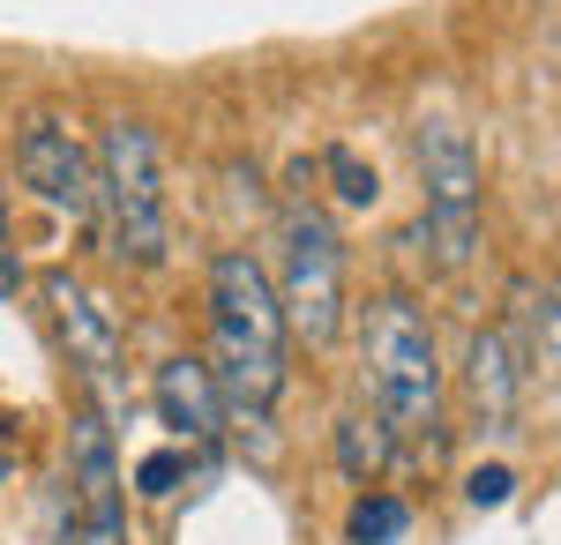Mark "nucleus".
I'll list each match as a JSON object with an SVG mask.
<instances>
[{
  "label": "nucleus",
  "mask_w": 561,
  "mask_h": 545,
  "mask_svg": "<svg viewBox=\"0 0 561 545\" xmlns=\"http://www.w3.org/2000/svg\"><path fill=\"white\" fill-rule=\"evenodd\" d=\"M210 367L217 396H225V426L270 441V411L285 396V314H277V285L248 247H225L210 262Z\"/></svg>",
  "instance_id": "obj_1"
},
{
  "label": "nucleus",
  "mask_w": 561,
  "mask_h": 545,
  "mask_svg": "<svg viewBox=\"0 0 561 545\" xmlns=\"http://www.w3.org/2000/svg\"><path fill=\"white\" fill-rule=\"evenodd\" d=\"M359 351H367V411L389 426V441L442 449V351L434 322L404 292H382L359 314Z\"/></svg>",
  "instance_id": "obj_2"
},
{
  "label": "nucleus",
  "mask_w": 561,
  "mask_h": 545,
  "mask_svg": "<svg viewBox=\"0 0 561 545\" xmlns=\"http://www.w3.org/2000/svg\"><path fill=\"white\" fill-rule=\"evenodd\" d=\"M98 224L121 269H165L173 254V202H165V158H158V127L142 113H113L98 127Z\"/></svg>",
  "instance_id": "obj_3"
},
{
  "label": "nucleus",
  "mask_w": 561,
  "mask_h": 545,
  "mask_svg": "<svg viewBox=\"0 0 561 545\" xmlns=\"http://www.w3.org/2000/svg\"><path fill=\"white\" fill-rule=\"evenodd\" d=\"M277 314L307 351H330L345 329V240L307 195H293L277 217Z\"/></svg>",
  "instance_id": "obj_4"
},
{
  "label": "nucleus",
  "mask_w": 561,
  "mask_h": 545,
  "mask_svg": "<svg viewBox=\"0 0 561 545\" xmlns=\"http://www.w3.org/2000/svg\"><path fill=\"white\" fill-rule=\"evenodd\" d=\"M486 232V172L457 120H420V240L434 269H472Z\"/></svg>",
  "instance_id": "obj_5"
},
{
  "label": "nucleus",
  "mask_w": 561,
  "mask_h": 545,
  "mask_svg": "<svg viewBox=\"0 0 561 545\" xmlns=\"http://www.w3.org/2000/svg\"><path fill=\"white\" fill-rule=\"evenodd\" d=\"M15 179L38 195L45 210H60L68 224L98 217V172H90L83 135H76V120L60 105H31L15 120Z\"/></svg>",
  "instance_id": "obj_6"
},
{
  "label": "nucleus",
  "mask_w": 561,
  "mask_h": 545,
  "mask_svg": "<svg viewBox=\"0 0 561 545\" xmlns=\"http://www.w3.org/2000/svg\"><path fill=\"white\" fill-rule=\"evenodd\" d=\"M68 478H76L68 545H128V478H121L113 419H105L98 404L76 411V433H68Z\"/></svg>",
  "instance_id": "obj_7"
},
{
  "label": "nucleus",
  "mask_w": 561,
  "mask_h": 545,
  "mask_svg": "<svg viewBox=\"0 0 561 545\" xmlns=\"http://www.w3.org/2000/svg\"><path fill=\"white\" fill-rule=\"evenodd\" d=\"M45 306H53V329L68 344V367L83 374V389L98 396V411L121 396V322H113V306L90 292L76 269H53L45 277Z\"/></svg>",
  "instance_id": "obj_8"
},
{
  "label": "nucleus",
  "mask_w": 561,
  "mask_h": 545,
  "mask_svg": "<svg viewBox=\"0 0 561 545\" xmlns=\"http://www.w3.org/2000/svg\"><path fill=\"white\" fill-rule=\"evenodd\" d=\"M465 404H472V426L479 433H517V404H524V367H517V336L502 322L472 329L465 344Z\"/></svg>",
  "instance_id": "obj_9"
},
{
  "label": "nucleus",
  "mask_w": 561,
  "mask_h": 545,
  "mask_svg": "<svg viewBox=\"0 0 561 545\" xmlns=\"http://www.w3.org/2000/svg\"><path fill=\"white\" fill-rule=\"evenodd\" d=\"M150 404H158V419L187 433L195 449H217V433H225V396H217V381L203 359H165L158 381H150Z\"/></svg>",
  "instance_id": "obj_10"
},
{
  "label": "nucleus",
  "mask_w": 561,
  "mask_h": 545,
  "mask_svg": "<svg viewBox=\"0 0 561 545\" xmlns=\"http://www.w3.org/2000/svg\"><path fill=\"white\" fill-rule=\"evenodd\" d=\"M389 456H397V441H389V426L375 419V411H345V419H337V463H345V478L375 486L389 471Z\"/></svg>",
  "instance_id": "obj_11"
},
{
  "label": "nucleus",
  "mask_w": 561,
  "mask_h": 545,
  "mask_svg": "<svg viewBox=\"0 0 561 545\" xmlns=\"http://www.w3.org/2000/svg\"><path fill=\"white\" fill-rule=\"evenodd\" d=\"M404 531H412V508L397 501V494H382V486H367V494L352 501V515H345L352 545H397Z\"/></svg>",
  "instance_id": "obj_12"
},
{
  "label": "nucleus",
  "mask_w": 561,
  "mask_h": 545,
  "mask_svg": "<svg viewBox=\"0 0 561 545\" xmlns=\"http://www.w3.org/2000/svg\"><path fill=\"white\" fill-rule=\"evenodd\" d=\"M322 165H330V179H337V202H345V210H375V195H382L375 165H359V158H352L345 142H337V150H330Z\"/></svg>",
  "instance_id": "obj_13"
},
{
  "label": "nucleus",
  "mask_w": 561,
  "mask_h": 545,
  "mask_svg": "<svg viewBox=\"0 0 561 545\" xmlns=\"http://www.w3.org/2000/svg\"><path fill=\"white\" fill-rule=\"evenodd\" d=\"M531 329H539V359L561 374V277H554L539 299H531Z\"/></svg>",
  "instance_id": "obj_14"
},
{
  "label": "nucleus",
  "mask_w": 561,
  "mask_h": 545,
  "mask_svg": "<svg viewBox=\"0 0 561 545\" xmlns=\"http://www.w3.org/2000/svg\"><path fill=\"white\" fill-rule=\"evenodd\" d=\"M510 494H517V471H510V463H479L472 478H465V501L472 508H502Z\"/></svg>",
  "instance_id": "obj_15"
},
{
  "label": "nucleus",
  "mask_w": 561,
  "mask_h": 545,
  "mask_svg": "<svg viewBox=\"0 0 561 545\" xmlns=\"http://www.w3.org/2000/svg\"><path fill=\"white\" fill-rule=\"evenodd\" d=\"M180 478H187V456H173V449H165V456H142V471H135V486H142L150 501H158V494H173Z\"/></svg>",
  "instance_id": "obj_16"
},
{
  "label": "nucleus",
  "mask_w": 561,
  "mask_h": 545,
  "mask_svg": "<svg viewBox=\"0 0 561 545\" xmlns=\"http://www.w3.org/2000/svg\"><path fill=\"white\" fill-rule=\"evenodd\" d=\"M0 240H8V187H0Z\"/></svg>",
  "instance_id": "obj_17"
}]
</instances>
